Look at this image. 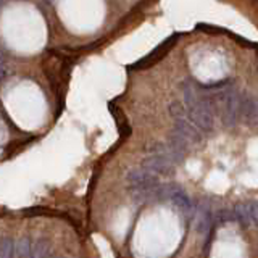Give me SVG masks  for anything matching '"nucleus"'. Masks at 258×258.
<instances>
[{"instance_id":"nucleus-2","label":"nucleus","mask_w":258,"mask_h":258,"mask_svg":"<svg viewBox=\"0 0 258 258\" xmlns=\"http://www.w3.org/2000/svg\"><path fill=\"white\" fill-rule=\"evenodd\" d=\"M173 132H176L179 135H183L184 139H187L191 144H198L202 140V131L194 125L191 121H186L183 118H176V123H174V129Z\"/></svg>"},{"instance_id":"nucleus-8","label":"nucleus","mask_w":258,"mask_h":258,"mask_svg":"<svg viewBox=\"0 0 258 258\" xmlns=\"http://www.w3.org/2000/svg\"><path fill=\"white\" fill-rule=\"evenodd\" d=\"M170 202H173V205L176 206V208H179L181 211H189L191 210V200H189V197L186 195V192L181 189V187H178V189L173 192Z\"/></svg>"},{"instance_id":"nucleus-5","label":"nucleus","mask_w":258,"mask_h":258,"mask_svg":"<svg viewBox=\"0 0 258 258\" xmlns=\"http://www.w3.org/2000/svg\"><path fill=\"white\" fill-rule=\"evenodd\" d=\"M128 183H131V186H158V176L152 171L142 168H135L131 170L126 174Z\"/></svg>"},{"instance_id":"nucleus-13","label":"nucleus","mask_w":258,"mask_h":258,"mask_svg":"<svg viewBox=\"0 0 258 258\" xmlns=\"http://www.w3.org/2000/svg\"><path fill=\"white\" fill-rule=\"evenodd\" d=\"M112 112H113V108H112ZM113 115L116 116L115 120H116V123H118V129H120V134L123 135V137H125V135H129V134H131V128H129L128 121L125 120V116H123V113L120 112V110H116V108H115Z\"/></svg>"},{"instance_id":"nucleus-14","label":"nucleus","mask_w":258,"mask_h":258,"mask_svg":"<svg viewBox=\"0 0 258 258\" xmlns=\"http://www.w3.org/2000/svg\"><path fill=\"white\" fill-rule=\"evenodd\" d=\"M215 219H216V223H219V224L234 221V219H236V211H231V210H219V211L216 213Z\"/></svg>"},{"instance_id":"nucleus-11","label":"nucleus","mask_w":258,"mask_h":258,"mask_svg":"<svg viewBox=\"0 0 258 258\" xmlns=\"http://www.w3.org/2000/svg\"><path fill=\"white\" fill-rule=\"evenodd\" d=\"M0 255L3 258L16 257V244L13 242V239L2 237V242H0Z\"/></svg>"},{"instance_id":"nucleus-17","label":"nucleus","mask_w":258,"mask_h":258,"mask_svg":"<svg viewBox=\"0 0 258 258\" xmlns=\"http://www.w3.org/2000/svg\"><path fill=\"white\" fill-rule=\"evenodd\" d=\"M47 2H50V0H47Z\"/></svg>"},{"instance_id":"nucleus-1","label":"nucleus","mask_w":258,"mask_h":258,"mask_svg":"<svg viewBox=\"0 0 258 258\" xmlns=\"http://www.w3.org/2000/svg\"><path fill=\"white\" fill-rule=\"evenodd\" d=\"M189 120L195 125L202 132H211L215 116H213L211 100L198 99L197 103L189 107Z\"/></svg>"},{"instance_id":"nucleus-3","label":"nucleus","mask_w":258,"mask_h":258,"mask_svg":"<svg viewBox=\"0 0 258 258\" xmlns=\"http://www.w3.org/2000/svg\"><path fill=\"white\" fill-rule=\"evenodd\" d=\"M142 166H144L145 170L155 173V174H171L174 163L168 158H165V157L150 153L147 158H144V161H142Z\"/></svg>"},{"instance_id":"nucleus-12","label":"nucleus","mask_w":258,"mask_h":258,"mask_svg":"<svg viewBox=\"0 0 258 258\" xmlns=\"http://www.w3.org/2000/svg\"><path fill=\"white\" fill-rule=\"evenodd\" d=\"M32 245L34 242L29 237L19 239L16 244V257H32Z\"/></svg>"},{"instance_id":"nucleus-6","label":"nucleus","mask_w":258,"mask_h":258,"mask_svg":"<svg viewBox=\"0 0 258 258\" xmlns=\"http://www.w3.org/2000/svg\"><path fill=\"white\" fill-rule=\"evenodd\" d=\"M241 118L249 123H258V99L249 94H241Z\"/></svg>"},{"instance_id":"nucleus-10","label":"nucleus","mask_w":258,"mask_h":258,"mask_svg":"<svg viewBox=\"0 0 258 258\" xmlns=\"http://www.w3.org/2000/svg\"><path fill=\"white\" fill-rule=\"evenodd\" d=\"M52 250H50V244L45 241V239H37L34 241L32 245V257H50Z\"/></svg>"},{"instance_id":"nucleus-4","label":"nucleus","mask_w":258,"mask_h":258,"mask_svg":"<svg viewBox=\"0 0 258 258\" xmlns=\"http://www.w3.org/2000/svg\"><path fill=\"white\" fill-rule=\"evenodd\" d=\"M176 37L178 36H173V37L168 39V41H165L163 44H160L150 55H147L145 58H142L139 63H135L134 68H148V66H152V64H155L157 62H160L161 58H163L168 52H170V49L174 45V42H176Z\"/></svg>"},{"instance_id":"nucleus-9","label":"nucleus","mask_w":258,"mask_h":258,"mask_svg":"<svg viewBox=\"0 0 258 258\" xmlns=\"http://www.w3.org/2000/svg\"><path fill=\"white\" fill-rule=\"evenodd\" d=\"M211 223H213V216L208 208H202L198 213V218H197V229L202 232V234H208L210 228H211Z\"/></svg>"},{"instance_id":"nucleus-16","label":"nucleus","mask_w":258,"mask_h":258,"mask_svg":"<svg viewBox=\"0 0 258 258\" xmlns=\"http://www.w3.org/2000/svg\"><path fill=\"white\" fill-rule=\"evenodd\" d=\"M250 210H252V218H254V224L258 226V202L250 203Z\"/></svg>"},{"instance_id":"nucleus-15","label":"nucleus","mask_w":258,"mask_h":258,"mask_svg":"<svg viewBox=\"0 0 258 258\" xmlns=\"http://www.w3.org/2000/svg\"><path fill=\"white\" fill-rule=\"evenodd\" d=\"M170 113L173 118H183L184 115V107L181 105L179 102H174L173 105H170Z\"/></svg>"},{"instance_id":"nucleus-7","label":"nucleus","mask_w":258,"mask_h":258,"mask_svg":"<svg viewBox=\"0 0 258 258\" xmlns=\"http://www.w3.org/2000/svg\"><path fill=\"white\" fill-rule=\"evenodd\" d=\"M236 219L241 223L244 228H249L250 224H254V218H252V210H250V203H241L237 205L236 208Z\"/></svg>"}]
</instances>
